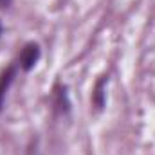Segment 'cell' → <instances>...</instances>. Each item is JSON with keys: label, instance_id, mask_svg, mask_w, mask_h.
<instances>
[{"label": "cell", "instance_id": "cell-1", "mask_svg": "<svg viewBox=\"0 0 155 155\" xmlns=\"http://www.w3.org/2000/svg\"><path fill=\"white\" fill-rule=\"evenodd\" d=\"M40 58H41V47L38 41H27L24 43V47L20 49L18 56H16V67L24 72H31L36 65H38Z\"/></svg>", "mask_w": 155, "mask_h": 155}, {"label": "cell", "instance_id": "cell-2", "mask_svg": "<svg viewBox=\"0 0 155 155\" xmlns=\"http://www.w3.org/2000/svg\"><path fill=\"white\" fill-rule=\"evenodd\" d=\"M108 74H101L96 79L94 87H92V96H90V103L94 107L96 112H103L107 107V85H108Z\"/></svg>", "mask_w": 155, "mask_h": 155}, {"label": "cell", "instance_id": "cell-3", "mask_svg": "<svg viewBox=\"0 0 155 155\" xmlns=\"http://www.w3.org/2000/svg\"><path fill=\"white\" fill-rule=\"evenodd\" d=\"M18 72V67L16 65H7L2 69L0 72V112L4 110V105H5V96H7V90L11 88L15 78Z\"/></svg>", "mask_w": 155, "mask_h": 155}, {"label": "cell", "instance_id": "cell-4", "mask_svg": "<svg viewBox=\"0 0 155 155\" xmlns=\"http://www.w3.org/2000/svg\"><path fill=\"white\" fill-rule=\"evenodd\" d=\"M52 92H54V108L60 114H69L71 112V99H69L67 87L61 83H56Z\"/></svg>", "mask_w": 155, "mask_h": 155}, {"label": "cell", "instance_id": "cell-5", "mask_svg": "<svg viewBox=\"0 0 155 155\" xmlns=\"http://www.w3.org/2000/svg\"><path fill=\"white\" fill-rule=\"evenodd\" d=\"M11 4H13V0H0V9H7V7H11Z\"/></svg>", "mask_w": 155, "mask_h": 155}, {"label": "cell", "instance_id": "cell-6", "mask_svg": "<svg viewBox=\"0 0 155 155\" xmlns=\"http://www.w3.org/2000/svg\"><path fill=\"white\" fill-rule=\"evenodd\" d=\"M2 33H4V25H2V20H0V36H2Z\"/></svg>", "mask_w": 155, "mask_h": 155}]
</instances>
